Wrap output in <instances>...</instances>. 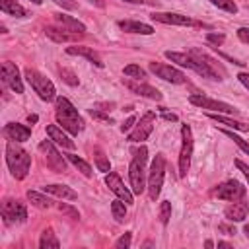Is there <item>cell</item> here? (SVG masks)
Here are the masks:
<instances>
[{
    "instance_id": "1",
    "label": "cell",
    "mask_w": 249,
    "mask_h": 249,
    "mask_svg": "<svg viewBox=\"0 0 249 249\" xmlns=\"http://www.w3.org/2000/svg\"><path fill=\"white\" fill-rule=\"evenodd\" d=\"M165 58H169L171 62H177L179 66H185L193 72H196L202 78H210V80H224L226 70L224 66L214 60L212 56H208L206 53L198 51V49H191L189 53H175V51H165Z\"/></svg>"
},
{
    "instance_id": "2",
    "label": "cell",
    "mask_w": 249,
    "mask_h": 249,
    "mask_svg": "<svg viewBox=\"0 0 249 249\" xmlns=\"http://www.w3.org/2000/svg\"><path fill=\"white\" fill-rule=\"evenodd\" d=\"M54 109H56V121H58V124H60L66 132H70V134L82 132L84 121H82V117L78 115L76 107H74L66 97H56Z\"/></svg>"
},
{
    "instance_id": "3",
    "label": "cell",
    "mask_w": 249,
    "mask_h": 249,
    "mask_svg": "<svg viewBox=\"0 0 249 249\" xmlns=\"http://www.w3.org/2000/svg\"><path fill=\"white\" fill-rule=\"evenodd\" d=\"M132 161L128 165V179H130V187L132 193L142 195L146 189V160H148V150L146 146L134 148L132 150Z\"/></svg>"
},
{
    "instance_id": "4",
    "label": "cell",
    "mask_w": 249,
    "mask_h": 249,
    "mask_svg": "<svg viewBox=\"0 0 249 249\" xmlns=\"http://www.w3.org/2000/svg\"><path fill=\"white\" fill-rule=\"evenodd\" d=\"M6 163L16 179H23L31 165V156L14 140L6 144Z\"/></svg>"
},
{
    "instance_id": "5",
    "label": "cell",
    "mask_w": 249,
    "mask_h": 249,
    "mask_svg": "<svg viewBox=\"0 0 249 249\" xmlns=\"http://www.w3.org/2000/svg\"><path fill=\"white\" fill-rule=\"evenodd\" d=\"M163 177H165V156L163 154H156V158L152 160L150 165V173H148V195L152 200H156L161 193V185H163Z\"/></svg>"
},
{
    "instance_id": "6",
    "label": "cell",
    "mask_w": 249,
    "mask_h": 249,
    "mask_svg": "<svg viewBox=\"0 0 249 249\" xmlns=\"http://www.w3.org/2000/svg\"><path fill=\"white\" fill-rule=\"evenodd\" d=\"M23 74H25L27 84L35 89V93H37L43 101L54 99V86H53V82H51L47 76H43L41 72H37V70H33V68H25Z\"/></svg>"
},
{
    "instance_id": "7",
    "label": "cell",
    "mask_w": 249,
    "mask_h": 249,
    "mask_svg": "<svg viewBox=\"0 0 249 249\" xmlns=\"http://www.w3.org/2000/svg\"><path fill=\"white\" fill-rule=\"evenodd\" d=\"M181 150H179V177H185L191 167V156H193V132L189 124L181 126Z\"/></svg>"
},
{
    "instance_id": "8",
    "label": "cell",
    "mask_w": 249,
    "mask_h": 249,
    "mask_svg": "<svg viewBox=\"0 0 249 249\" xmlns=\"http://www.w3.org/2000/svg\"><path fill=\"white\" fill-rule=\"evenodd\" d=\"M189 101L200 109H208V111H218V113H224V115H231V113H237V109L230 103H224V101H218V99H212V97H206V95H200V93H193L189 97Z\"/></svg>"
},
{
    "instance_id": "9",
    "label": "cell",
    "mask_w": 249,
    "mask_h": 249,
    "mask_svg": "<svg viewBox=\"0 0 249 249\" xmlns=\"http://www.w3.org/2000/svg\"><path fill=\"white\" fill-rule=\"evenodd\" d=\"M2 216H4V220H6L8 224H12V222H25V218H27V208H25V204H23L21 200H18V198H6V200L2 202Z\"/></svg>"
},
{
    "instance_id": "10",
    "label": "cell",
    "mask_w": 249,
    "mask_h": 249,
    "mask_svg": "<svg viewBox=\"0 0 249 249\" xmlns=\"http://www.w3.org/2000/svg\"><path fill=\"white\" fill-rule=\"evenodd\" d=\"M150 70H152L158 78H161V80H165V82H171V84H185V82H187V76H185L181 70H177V68H173V66H169V64L150 62Z\"/></svg>"
},
{
    "instance_id": "11",
    "label": "cell",
    "mask_w": 249,
    "mask_h": 249,
    "mask_svg": "<svg viewBox=\"0 0 249 249\" xmlns=\"http://www.w3.org/2000/svg\"><path fill=\"white\" fill-rule=\"evenodd\" d=\"M39 150L45 154L47 167H51V169H53V171H56V173H60V171H64V169H66V161H64V158L58 154V150L53 146V142H51V140H43V142L39 144Z\"/></svg>"
},
{
    "instance_id": "12",
    "label": "cell",
    "mask_w": 249,
    "mask_h": 249,
    "mask_svg": "<svg viewBox=\"0 0 249 249\" xmlns=\"http://www.w3.org/2000/svg\"><path fill=\"white\" fill-rule=\"evenodd\" d=\"M214 195H216L218 198H222V200H237V198H243V196H245V187H243L239 181L230 179V181L218 185V187L214 189Z\"/></svg>"
},
{
    "instance_id": "13",
    "label": "cell",
    "mask_w": 249,
    "mask_h": 249,
    "mask_svg": "<svg viewBox=\"0 0 249 249\" xmlns=\"http://www.w3.org/2000/svg\"><path fill=\"white\" fill-rule=\"evenodd\" d=\"M154 113H146L140 121H138V124H134V128H132V132L128 134V142H142V140H146L148 136H150V132H152V128H154Z\"/></svg>"
},
{
    "instance_id": "14",
    "label": "cell",
    "mask_w": 249,
    "mask_h": 249,
    "mask_svg": "<svg viewBox=\"0 0 249 249\" xmlns=\"http://www.w3.org/2000/svg\"><path fill=\"white\" fill-rule=\"evenodd\" d=\"M2 78H4V82H6L16 93H23V82H21L19 70H18V66H16L14 62H10V60L2 62Z\"/></svg>"
},
{
    "instance_id": "15",
    "label": "cell",
    "mask_w": 249,
    "mask_h": 249,
    "mask_svg": "<svg viewBox=\"0 0 249 249\" xmlns=\"http://www.w3.org/2000/svg\"><path fill=\"white\" fill-rule=\"evenodd\" d=\"M105 183H107V187L121 198V200H124L126 204H130L132 202V193L123 185V181H121V177L115 173V171H109L107 175H105Z\"/></svg>"
},
{
    "instance_id": "16",
    "label": "cell",
    "mask_w": 249,
    "mask_h": 249,
    "mask_svg": "<svg viewBox=\"0 0 249 249\" xmlns=\"http://www.w3.org/2000/svg\"><path fill=\"white\" fill-rule=\"evenodd\" d=\"M152 19L160 23H167V25H195V21L189 16L175 14V12H154Z\"/></svg>"
},
{
    "instance_id": "17",
    "label": "cell",
    "mask_w": 249,
    "mask_h": 249,
    "mask_svg": "<svg viewBox=\"0 0 249 249\" xmlns=\"http://www.w3.org/2000/svg\"><path fill=\"white\" fill-rule=\"evenodd\" d=\"M123 84L130 89V91H134V93H138V95H142V97H148V99H154V101H161V93L156 89V88H152V86H148V84H140V80L138 82H132V80H123Z\"/></svg>"
},
{
    "instance_id": "18",
    "label": "cell",
    "mask_w": 249,
    "mask_h": 249,
    "mask_svg": "<svg viewBox=\"0 0 249 249\" xmlns=\"http://www.w3.org/2000/svg\"><path fill=\"white\" fill-rule=\"evenodd\" d=\"M45 33H47V37H51L53 41H56V43H68V41H78L80 37H82V33H74V31H68V29H60V27H53V25H49V27H45Z\"/></svg>"
},
{
    "instance_id": "19",
    "label": "cell",
    "mask_w": 249,
    "mask_h": 249,
    "mask_svg": "<svg viewBox=\"0 0 249 249\" xmlns=\"http://www.w3.org/2000/svg\"><path fill=\"white\" fill-rule=\"evenodd\" d=\"M4 134L14 142H25L31 136V130L25 124H19V123H8L4 126Z\"/></svg>"
},
{
    "instance_id": "20",
    "label": "cell",
    "mask_w": 249,
    "mask_h": 249,
    "mask_svg": "<svg viewBox=\"0 0 249 249\" xmlns=\"http://www.w3.org/2000/svg\"><path fill=\"white\" fill-rule=\"evenodd\" d=\"M66 53L68 54H78V56H84V58H88L89 62H93L95 66H99V68H103V60H101V56L91 49V47H84V45H74V47H66Z\"/></svg>"
},
{
    "instance_id": "21",
    "label": "cell",
    "mask_w": 249,
    "mask_h": 249,
    "mask_svg": "<svg viewBox=\"0 0 249 249\" xmlns=\"http://www.w3.org/2000/svg\"><path fill=\"white\" fill-rule=\"evenodd\" d=\"M247 212H249L247 202H235V200H233V204L226 206L224 216H226L230 222H243V220L247 218Z\"/></svg>"
},
{
    "instance_id": "22",
    "label": "cell",
    "mask_w": 249,
    "mask_h": 249,
    "mask_svg": "<svg viewBox=\"0 0 249 249\" xmlns=\"http://www.w3.org/2000/svg\"><path fill=\"white\" fill-rule=\"evenodd\" d=\"M47 134H49V138H51L53 142H56L58 146H62V148H66V150H74V142L70 140V136L64 134L62 128H58L56 124H47Z\"/></svg>"
},
{
    "instance_id": "23",
    "label": "cell",
    "mask_w": 249,
    "mask_h": 249,
    "mask_svg": "<svg viewBox=\"0 0 249 249\" xmlns=\"http://www.w3.org/2000/svg\"><path fill=\"white\" fill-rule=\"evenodd\" d=\"M119 27L126 33H140V35H152L154 33L152 25L142 23V21H134V19H123V21H119Z\"/></svg>"
},
{
    "instance_id": "24",
    "label": "cell",
    "mask_w": 249,
    "mask_h": 249,
    "mask_svg": "<svg viewBox=\"0 0 249 249\" xmlns=\"http://www.w3.org/2000/svg\"><path fill=\"white\" fill-rule=\"evenodd\" d=\"M54 19L58 25H62L64 29L68 31H74V33H84L86 31V25L78 19H74L72 16H66V14H54Z\"/></svg>"
},
{
    "instance_id": "25",
    "label": "cell",
    "mask_w": 249,
    "mask_h": 249,
    "mask_svg": "<svg viewBox=\"0 0 249 249\" xmlns=\"http://www.w3.org/2000/svg\"><path fill=\"white\" fill-rule=\"evenodd\" d=\"M43 191L49 195H54L58 198H64V200H76L78 198V193L66 185H47V187H43Z\"/></svg>"
},
{
    "instance_id": "26",
    "label": "cell",
    "mask_w": 249,
    "mask_h": 249,
    "mask_svg": "<svg viewBox=\"0 0 249 249\" xmlns=\"http://www.w3.org/2000/svg\"><path fill=\"white\" fill-rule=\"evenodd\" d=\"M210 119H212V121H216V123H220V124H226V126H230V128H233V130H243V132H249V124H243V123H239V121L228 119V117H224V115L210 113Z\"/></svg>"
},
{
    "instance_id": "27",
    "label": "cell",
    "mask_w": 249,
    "mask_h": 249,
    "mask_svg": "<svg viewBox=\"0 0 249 249\" xmlns=\"http://www.w3.org/2000/svg\"><path fill=\"white\" fill-rule=\"evenodd\" d=\"M39 247H41V249H58V247H60V241L54 237V231H53L51 228H47V230L41 233Z\"/></svg>"
},
{
    "instance_id": "28",
    "label": "cell",
    "mask_w": 249,
    "mask_h": 249,
    "mask_svg": "<svg viewBox=\"0 0 249 249\" xmlns=\"http://www.w3.org/2000/svg\"><path fill=\"white\" fill-rule=\"evenodd\" d=\"M0 10L8 16H16V18H23L25 10L16 2V0H0Z\"/></svg>"
},
{
    "instance_id": "29",
    "label": "cell",
    "mask_w": 249,
    "mask_h": 249,
    "mask_svg": "<svg viewBox=\"0 0 249 249\" xmlns=\"http://www.w3.org/2000/svg\"><path fill=\"white\" fill-rule=\"evenodd\" d=\"M27 198H29V202H31L33 206H37V208H49V206L53 204V200H51L47 195H41V193H37V191H27Z\"/></svg>"
},
{
    "instance_id": "30",
    "label": "cell",
    "mask_w": 249,
    "mask_h": 249,
    "mask_svg": "<svg viewBox=\"0 0 249 249\" xmlns=\"http://www.w3.org/2000/svg\"><path fill=\"white\" fill-rule=\"evenodd\" d=\"M126 202L124 200H113L111 202V212H113V218L117 220V222H124V218H126V206H124Z\"/></svg>"
},
{
    "instance_id": "31",
    "label": "cell",
    "mask_w": 249,
    "mask_h": 249,
    "mask_svg": "<svg viewBox=\"0 0 249 249\" xmlns=\"http://www.w3.org/2000/svg\"><path fill=\"white\" fill-rule=\"evenodd\" d=\"M93 158H95V165H97V169L99 171H111V163H109V160L105 158V154L99 150V148H95L93 150Z\"/></svg>"
},
{
    "instance_id": "32",
    "label": "cell",
    "mask_w": 249,
    "mask_h": 249,
    "mask_svg": "<svg viewBox=\"0 0 249 249\" xmlns=\"http://www.w3.org/2000/svg\"><path fill=\"white\" fill-rule=\"evenodd\" d=\"M68 160H70V163H74L86 177H91V167H89V163L88 161H84L82 158H78L76 154H68Z\"/></svg>"
},
{
    "instance_id": "33",
    "label": "cell",
    "mask_w": 249,
    "mask_h": 249,
    "mask_svg": "<svg viewBox=\"0 0 249 249\" xmlns=\"http://www.w3.org/2000/svg\"><path fill=\"white\" fill-rule=\"evenodd\" d=\"M123 74L128 76V78H132V80H144V78H146V72H144L140 66H136V64L124 66V68H123Z\"/></svg>"
},
{
    "instance_id": "34",
    "label": "cell",
    "mask_w": 249,
    "mask_h": 249,
    "mask_svg": "<svg viewBox=\"0 0 249 249\" xmlns=\"http://www.w3.org/2000/svg\"><path fill=\"white\" fill-rule=\"evenodd\" d=\"M216 8H220V10H224V12H230V14H235L237 12V6H235V2L233 0H210Z\"/></svg>"
},
{
    "instance_id": "35",
    "label": "cell",
    "mask_w": 249,
    "mask_h": 249,
    "mask_svg": "<svg viewBox=\"0 0 249 249\" xmlns=\"http://www.w3.org/2000/svg\"><path fill=\"white\" fill-rule=\"evenodd\" d=\"M169 218H171V202L163 200V202L160 204V222H161V224H167Z\"/></svg>"
},
{
    "instance_id": "36",
    "label": "cell",
    "mask_w": 249,
    "mask_h": 249,
    "mask_svg": "<svg viewBox=\"0 0 249 249\" xmlns=\"http://www.w3.org/2000/svg\"><path fill=\"white\" fill-rule=\"evenodd\" d=\"M222 132H224L228 138H231V140H233V142H235V144H237L245 154H249V142H245L243 138H239V136H237V134H233L231 130H222Z\"/></svg>"
},
{
    "instance_id": "37",
    "label": "cell",
    "mask_w": 249,
    "mask_h": 249,
    "mask_svg": "<svg viewBox=\"0 0 249 249\" xmlns=\"http://www.w3.org/2000/svg\"><path fill=\"white\" fill-rule=\"evenodd\" d=\"M60 76H62V80H64L66 84H70V86H78V78H76V74H74L72 70L60 68Z\"/></svg>"
},
{
    "instance_id": "38",
    "label": "cell",
    "mask_w": 249,
    "mask_h": 249,
    "mask_svg": "<svg viewBox=\"0 0 249 249\" xmlns=\"http://www.w3.org/2000/svg\"><path fill=\"white\" fill-rule=\"evenodd\" d=\"M130 239H132V233L126 231L124 235H121V237L115 241V247H117V249H123V247L126 249V247H130Z\"/></svg>"
},
{
    "instance_id": "39",
    "label": "cell",
    "mask_w": 249,
    "mask_h": 249,
    "mask_svg": "<svg viewBox=\"0 0 249 249\" xmlns=\"http://www.w3.org/2000/svg\"><path fill=\"white\" fill-rule=\"evenodd\" d=\"M206 41H208V43H212V45H222V43H224V35L208 33V35H206Z\"/></svg>"
},
{
    "instance_id": "40",
    "label": "cell",
    "mask_w": 249,
    "mask_h": 249,
    "mask_svg": "<svg viewBox=\"0 0 249 249\" xmlns=\"http://www.w3.org/2000/svg\"><path fill=\"white\" fill-rule=\"evenodd\" d=\"M134 123H136V117L132 115V117H128V119H126V121L121 124V130H123V132H128V130L134 126Z\"/></svg>"
},
{
    "instance_id": "41",
    "label": "cell",
    "mask_w": 249,
    "mask_h": 249,
    "mask_svg": "<svg viewBox=\"0 0 249 249\" xmlns=\"http://www.w3.org/2000/svg\"><path fill=\"white\" fill-rule=\"evenodd\" d=\"M237 37H239L243 43L249 45V27H239V29H237Z\"/></svg>"
},
{
    "instance_id": "42",
    "label": "cell",
    "mask_w": 249,
    "mask_h": 249,
    "mask_svg": "<svg viewBox=\"0 0 249 249\" xmlns=\"http://www.w3.org/2000/svg\"><path fill=\"white\" fill-rule=\"evenodd\" d=\"M218 230H220L222 233H226V235H233V233H235V228H233V226H228V224H220Z\"/></svg>"
},
{
    "instance_id": "43",
    "label": "cell",
    "mask_w": 249,
    "mask_h": 249,
    "mask_svg": "<svg viewBox=\"0 0 249 249\" xmlns=\"http://www.w3.org/2000/svg\"><path fill=\"white\" fill-rule=\"evenodd\" d=\"M89 113H91V117H95V119H99V121H105V123H113V121H111V119H109L107 115H103V113H99L97 109H91Z\"/></svg>"
},
{
    "instance_id": "44",
    "label": "cell",
    "mask_w": 249,
    "mask_h": 249,
    "mask_svg": "<svg viewBox=\"0 0 249 249\" xmlns=\"http://www.w3.org/2000/svg\"><path fill=\"white\" fill-rule=\"evenodd\" d=\"M235 165H237V169H239V171H243V175H245V177H247V181H249V165H247V163H243L241 160H237V161H235Z\"/></svg>"
},
{
    "instance_id": "45",
    "label": "cell",
    "mask_w": 249,
    "mask_h": 249,
    "mask_svg": "<svg viewBox=\"0 0 249 249\" xmlns=\"http://www.w3.org/2000/svg\"><path fill=\"white\" fill-rule=\"evenodd\" d=\"M58 6H62V8H66V10H74L76 8V2H72V0H54Z\"/></svg>"
},
{
    "instance_id": "46",
    "label": "cell",
    "mask_w": 249,
    "mask_h": 249,
    "mask_svg": "<svg viewBox=\"0 0 249 249\" xmlns=\"http://www.w3.org/2000/svg\"><path fill=\"white\" fill-rule=\"evenodd\" d=\"M58 208H60V210H62V212H66V214H70V216H72V218H74V220H78V218H80V214H78V212H76V210H74V208H68V206H64V204H60V206H58Z\"/></svg>"
},
{
    "instance_id": "47",
    "label": "cell",
    "mask_w": 249,
    "mask_h": 249,
    "mask_svg": "<svg viewBox=\"0 0 249 249\" xmlns=\"http://www.w3.org/2000/svg\"><path fill=\"white\" fill-rule=\"evenodd\" d=\"M237 80H239V82H241V84H243V86L249 89V74H247V72H241V74H237Z\"/></svg>"
},
{
    "instance_id": "48",
    "label": "cell",
    "mask_w": 249,
    "mask_h": 249,
    "mask_svg": "<svg viewBox=\"0 0 249 249\" xmlns=\"http://www.w3.org/2000/svg\"><path fill=\"white\" fill-rule=\"evenodd\" d=\"M161 111H163V109H161ZM163 119H165V121H177V115H173V113H165V111H163Z\"/></svg>"
},
{
    "instance_id": "49",
    "label": "cell",
    "mask_w": 249,
    "mask_h": 249,
    "mask_svg": "<svg viewBox=\"0 0 249 249\" xmlns=\"http://www.w3.org/2000/svg\"><path fill=\"white\" fill-rule=\"evenodd\" d=\"M218 247H231V243H228V241H220Z\"/></svg>"
},
{
    "instance_id": "50",
    "label": "cell",
    "mask_w": 249,
    "mask_h": 249,
    "mask_svg": "<svg viewBox=\"0 0 249 249\" xmlns=\"http://www.w3.org/2000/svg\"><path fill=\"white\" fill-rule=\"evenodd\" d=\"M27 121H29V123H35V121H37V115H29V119H27Z\"/></svg>"
},
{
    "instance_id": "51",
    "label": "cell",
    "mask_w": 249,
    "mask_h": 249,
    "mask_svg": "<svg viewBox=\"0 0 249 249\" xmlns=\"http://www.w3.org/2000/svg\"><path fill=\"white\" fill-rule=\"evenodd\" d=\"M124 2H128V4H142V0H124Z\"/></svg>"
},
{
    "instance_id": "52",
    "label": "cell",
    "mask_w": 249,
    "mask_h": 249,
    "mask_svg": "<svg viewBox=\"0 0 249 249\" xmlns=\"http://www.w3.org/2000/svg\"><path fill=\"white\" fill-rule=\"evenodd\" d=\"M243 233H245V235H247V237H249V224H247V226H245V228H243Z\"/></svg>"
},
{
    "instance_id": "53",
    "label": "cell",
    "mask_w": 249,
    "mask_h": 249,
    "mask_svg": "<svg viewBox=\"0 0 249 249\" xmlns=\"http://www.w3.org/2000/svg\"><path fill=\"white\" fill-rule=\"evenodd\" d=\"M29 2H33V4H41L43 0H29Z\"/></svg>"
},
{
    "instance_id": "54",
    "label": "cell",
    "mask_w": 249,
    "mask_h": 249,
    "mask_svg": "<svg viewBox=\"0 0 249 249\" xmlns=\"http://www.w3.org/2000/svg\"><path fill=\"white\" fill-rule=\"evenodd\" d=\"M89 2H95L97 6H101V2H99V0H89Z\"/></svg>"
}]
</instances>
